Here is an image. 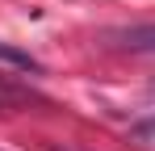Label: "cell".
<instances>
[{"instance_id":"obj_1","label":"cell","mask_w":155,"mask_h":151,"mask_svg":"<svg viewBox=\"0 0 155 151\" xmlns=\"http://www.w3.org/2000/svg\"><path fill=\"white\" fill-rule=\"evenodd\" d=\"M34 101H38V92L29 84H17V80H8V76L0 72V113L21 109V105H34Z\"/></svg>"},{"instance_id":"obj_2","label":"cell","mask_w":155,"mask_h":151,"mask_svg":"<svg viewBox=\"0 0 155 151\" xmlns=\"http://www.w3.org/2000/svg\"><path fill=\"white\" fill-rule=\"evenodd\" d=\"M122 42L130 50H143V55H155V25H138V29H126Z\"/></svg>"},{"instance_id":"obj_3","label":"cell","mask_w":155,"mask_h":151,"mask_svg":"<svg viewBox=\"0 0 155 151\" xmlns=\"http://www.w3.org/2000/svg\"><path fill=\"white\" fill-rule=\"evenodd\" d=\"M0 63H13V67H21V72H38V63H34L29 55H21V50H8V46H0Z\"/></svg>"}]
</instances>
